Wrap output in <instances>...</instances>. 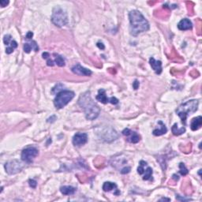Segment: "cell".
I'll return each instance as SVG.
<instances>
[{"label": "cell", "instance_id": "cell-29", "mask_svg": "<svg viewBox=\"0 0 202 202\" xmlns=\"http://www.w3.org/2000/svg\"><path fill=\"white\" fill-rule=\"evenodd\" d=\"M110 103L112 104H117L118 103V100L115 97H111L110 98Z\"/></svg>", "mask_w": 202, "mask_h": 202}, {"label": "cell", "instance_id": "cell-32", "mask_svg": "<svg viewBox=\"0 0 202 202\" xmlns=\"http://www.w3.org/2000/svg\"><path fill=\"white\" fill-rule=\"evenodd\" d=\"M33 33H32V32H28L25 37H26L27 39H32V38H33Z\"/></svg>", "mask_w": 202, "mask_h": 202}, {"label": "cell", "instance_id": "cell-11", "mask_svg": "<svg viewBox=\"0 0 202 202\" xmlns=\"http://www.w3.org/2000/svg\"><path fill=\"white\" fill-rule=\"evenodd\" d=\"M150 66H152V68L153 69V70L156 72L157 74H160L162 73V62L161 61L156 60L154 58H150L149 59Z\"/></svg>", "mask_w": 202, "mask_h": 202}, {"label": "cell", "instance_id": "cell-8", "mask_svg": "<svg viewBox=\"0 0 202 202\" xmlns=\"http://www.w3.org/2000/svg\"><path fill=\"white\" fill-rule=\"evenodd\" d=\"M88 135L85 133H78L73 137V144L75 146L81 147L87 143Z\"/></svg>", "mask_w": 202, "mask_h": 202}, {"label": "cell", "instance_id": "cell-17", "mask_svg": "<svg viewBox=\"0 0 202 202\" xmlns=\"http://www.w3.org/2000/svg\"><path fill=\"white\" fill-rule=\"evenodd\" d=\"M117 189V185L114 183H111V182H106L104 183L103 185V189L105 192H109L111 190Z\"/></svg>", "mask_w": 202, "mask_h": 202}, {"label": "cell", "instance_id": "cell-10", "mask_svg": "<svg viewBox=\"0 0 202 202\" xmlns=\"http://www.w3.org/2000/svg\"><path fill=\"white\" fill-rule=\"evenodd\" d=\"M71 70L74 74L80 76H90L92 74V71L90 70L83 67L80 64H76L74 66Z\"/></svg>", "mask_w": 202, "mask_h": 202}, {"label": "cell", "instance_id": "cell-12", "mask_svg": "<svg viewBox=\"0 0 202 202\" xmlns=\"http://www.w3.org/2000/svg\"><path fill=\"white\" fill-rule=\"evenodd\" d=\"M193 25L192 22L187 18H184V19L181 20L179 23L178 24V28L179 29L182 30V31H186V30H189L192 29Z\"/></svg>", "mask_w": 202, "mask_h": 202}, {"label": "cell", "instance_id": "cell-25", "mask_svg": "<svg viewBox=\"0 0 202 202\" xmlns=\"http://www.w3.org/2000/svg\"><path fill=\"white\" fill-rule=\"evenodd\" d=\"M32 49L33 48H32L30 43H26L24 44V51H25V53H29Z\"/></svg>", "mask_w": 202, "mask_h": 202}, {"label": "cell", "instance_id": "cell-24", "mask_svg": "<svg viewBox=\"0 0 202 202\" xmlns=\"http://www.w3.org/2000/svg\"><path fill=\"white\" fill-rule=\"evenodd\" d=\"M13 39H12V37H11V36L10 35H5L4 36V38H3V42L7 46H9V44L10 43V42L12 41Z\"/></svg>", "mask_w": 202, "mask_h": 202}, {"label": "cell", "instance_id": "cell-31", "mask_svg": "<svg viewBox=\"0 0 202 202\" xmlns=\"http://www.w3.org/2000/svg\"><path fill=\"white\" fill-rule=\"evenodd\" d=\"M47 65L48 66H53L55 65V64H54V61L52 60V59H47Z\"/></svg>", "mask_w": 202, "mask_h": 202}, {"label": "cell", "instance_id": "cell-19", "mask_svg": "<svg viewBox=\"0 0 202 202\" xmlns=\"http://www.w3.org/2000/svg\"><path fill=\"white\" fill-rule=\"evenodd\" d=\"M17 47V43L15 40H12L10 43L9 44V46H7V48H6V53L7 54H11L13 52V50Z\"/></svg>", "mask_w": 202, "mask_h": 202}, {"label": "cell", "instance_id": "cell-9", "mask_svg": "<svg viewBox=\"0 0 202 202\" xmlns=\"http://www.w3.org/2000/svg\"><path fill=\"white\" fill-rule=\"evenodd\" d=\"M122 134H123L124 136L127 137V140L129 142H130V143H138L140 140V137L139 134H137L136 132L130 130L128 129V128L125 129V130L122 131Z\"/></svg>", "mask_w": 202, "mask_h": 202}, {"label": "cell", "instance_id": "cell-15", "mask_svg": "<svg viewBox=\"0 0 202 202\" xmlns=\"http://www.w3.org/2000/svg\"><path fill=\"white\" fill-rule=\"evenodd\" d=\"M60 191L63 195H73L76 192V189L73 186H64L60 188Z\"/></svg>", "mask_w": 202, "mask_h": 202}, {"label": "cell", "instance_id": "cell-37", "mask_svg": "<svg viewBox=\"0 0 202 202\" xmlns=\"http://www.w3.org/2000/svg\"><path fill=\"white\" fill-rule=\"evenodd\" d=\"M160 201H169L170 199H167V198H161L160 200Z\"/></svg>", "mask_w": 202, "mask_h": 202}, {"label": "cell", "instance_id": "cell-35", "mask_svg": "<svg viewBox=\"0 0 202 202\" xmlns=\"http://www.w3.org/2000/svg\"><path fill=\"white\" fill-rule=\"evenodd\" d=\"M42 56L43 59H48L49 57H50V54L48 52H43L42 54Z\"/></svg>", "mask_w": 202, "mask_h": 202}, {"label": "cell", "instance_id": "cell-6", "mask_svg": "<svg viewBox=\"0 0 202 202\" xmlns=\"http://www.w3.org/2000/svg\"><path fill=\"white\" fill-rule=\"evenodd\" d=\"M38 149L34 147H29L24 149L21 153V160L25 163H32L33 160L38 156Z\"/></svg>", "mask_w": 202, "mask_h": 202}, {"label": "cell", "instance_id": "cell-22", "mask_svg": "<svg viewBox=\"0 0 202 202\" xmlns=\"http://www.w3.org/2000/svg\"><path fill=\"white\" fill-rule=\"evenodd\" d=\"M56 59H55V62L60 67L64 66H65V60H64V59L61 56H59V55H56Z\"/></svg>", "mask_w": 202, "mask_h": 202}, {"label": "cell", "instance_id": "cell-1", "mask_svg": "<svg viewBox=\"0 0 202 202\" xmlns=\"http://www.w3.org/2000/svg\"><path fill=\"white\" fill-rule=\"evenodd\" d=\"M78 104L84 110L85 117L88 120H94L99 116L100 109L92 100L89 92H86L80 96Z\"/></svg>", "mask_w": 202, "mask_h": 202}, {"label": "cell", "instance_id": "cell-27", "mask_svg": "<svg viewBox=\"0 0 202 202\" xmlns=\"http://www.w3.org/2000/svg\"><path fill=\"white\" fill-rule=\"evenodd\" d=\"M29 186H31L32 188H36V186H37V183H36L35 180L33 179L29 180Z\"/></svg>", "mask_w": 202, "mask_h": 202}, {"label": "cell", "instance_id": "cell-23", "mask_svg": "<svg viewBox=\"0 0 202 202\" xmlns=\"http://www.w3.org/2000/svg\"><path fill=\"white\" fill-rule=\"evenodd\" d=\"M179 168H180L179 172H180V174L182 175L185 176V175H186L188 173H189V171H188V169L186 168V166H185V164H184L183 163H179Z\"/></svg>", "mask_w": 202, "mask_h": 202}, {"label": "cell", "instance_id": "cell-7", "mask_svg": "<svg viewBox=\"0 0 202 202\" xmlns=\"http://www.w3.org/2000/svg\"><path fill=\"white\" fill-rule=\"evenodd\" d=\"M22 163L19 162L18 160H10V161L7 162L5 164L6 171L9 175H14V174L20 172L21 171V169H22Z\"/></svg>", "mask_w": 202, "mask_h": 202}, {"label": "cell", "instance_id": "cell-13", "mask_svg": "<svg viewBox=\"0 0 202 202\" xmlns=\"http://www.w3.org/2000/svg\"><path fill=\"white\" fill-rule=\"evenodd\" d=\"M202 125V118L201 116H198V117L194 118H193L192 122H191V125H190V128L193 131L197 130L198 129L201 128Z\"/></svg>", "mask_w": 202, "mask_h": 202}, {"label": "cell", "instance_id": "cell-2", "mask_svg": "<svg viewBox=\"0 0 202 202\" xmlns=\"http://www.w3.org/2000/svg\"><path fill=\"white\" fill-rule=\"evenodd\" d=\"M129 18L130 23V33L136 36L144 32L149 29V24L145 17L138 10H132L129 13Z\"/></svg>", "mask_w": 202, "mask_h": 202}, {"label": "cell", "instance_id": "cell-14", "mask_svg": "<svg viewBox=\"0 0 202 202\" xmlns=\"http://www.w3.org/2000/svg\"><path fill=\"white\" fill-rule=\"evenodd\" d=\"M96 100L101 102L102 104H108V102H110V98H108V96H106L104 89L99 90V93L96 96Z\"/></svg>", "mask_w": 202, "mask_h": 202}, {"label": "cell", "instance_id": "cell-3", "mask_svg": "<svg viewBox=\"0 0 202 202\" xmlns=\"http://www.w3.org/2000/svg\"><path fill=\"white\" fill-rule=\"evenodd\" d=\"M199 102L197 100H191L181 104L177 108L176 113L179 115L185 126L186 125V118L189 114L194 113L198 108Z\"/></svg>", "mask_w": 202, "mask_h": 202}, {"label": "cell", "instance_id": "cell-34", "mask_svg": "<svg viewBox=\"0 0 202 202\" xmlns=\"http://www.w3.org/2000/svg\"><path fill=\"white\" fill-rule=\"evenodd\" d=\"M96 45H97V47H99V48L102 49V50H104V49L105 48V47H104V43H103L98 42Z\"/></svg>", "mask_w": 202, "mask_h": 202}, {"label": "cell", "instance_id": "cell-5", "mask_svg": "<svg viewBox=\"0 0 202 202\" xmlns=\"http://www.w3.org/2000/svg\"><path fill=\"white\" fill-rule=\"evenodd\" d=\"M52 21L56 26L62 27L68 23V17L62 8L56 7L53 10Z\"/></svg>", "mask_w": 202, "mask_h": 202}, {"label": "cell", "instance_id": "cell-20", "mask_svg": "<svg viewBox=\"0 0 202 202\" xmlns=\"http://www.w3.org/2000/svg\"><path fill=\"white\" fill-rule=\"evenodd\" d=\"M152 175H153V169L150 167L147 166V168L144 171V172L143 179L146 180V181L147 180H149Z\"/></svg>", "mask_w": 202, "mask_h": 202}, {"label": "cell", "instance_id": "cell-21", "mask_svg": "<svg viewBox=\"0 0 202 202\" xmlns=\"http://www.w3.org/2000/svg\"><path fill=\"white\" fill-rule=\"evenodd\" d=\"M148 164H147V163L145 162V161H144V160H140V164H139V167H138V168H137V173L139 174V175H143L144 172V171H145V167L147 166Z\"/></svg>", "mask_w": 202, "mask_h": 202}, {"label": "cell", "instance_id": "cell-16", "mask_svg": "<svg viewBox=\"0 0 202 202\" xmlns=\"http://www.w3.org/2000/svg\"><path fill=\"white\" fill-rule=\"evenodd\" d=\"M159 123L161 125L160 129H156V130H154L153 132V135H155V136H161V135L165 134L167 132V129L166 126H165L161 121L159 122Z\"/></svg>", "mask_w": 202, "mask_h": 202}, {"label": "cell", "instance_id": "cell-4", "mask_svg": "<svg viewBox=\"0 0 202 202\" xmlns=\"http://www.w3.org/2000/svg\"><path fill=\"white\" fill-rule=\"evenodd\" d=\"M74 97V92L69 90H62L57 93L54 100V105L57 109H61L67 105Z\"/></svg>", "mask_w": 202, "mask_h": 202}, {"label": "cell", "instance_id": "cell-36", "mask_svg": "<svg viewBox=\"0 0 202 202\" xmlns=\"http://www.w3.org/2000/svg\"><path fill=\"white\" fill-rule=\"evenodd\" d=\"M173 179L175 180V181H178V180L179 179V176L176 175H173Z\"/></svg>", "mask_w": 202, "mask_h": 202}, {"label": "cell", "instance_id": "cell-28", "mask_svg": "<svg viewBox=\"0 0 202 202\" xmlns=\"http://www.w3.org/2000/svg\"><path fill=\"white\" fill-rule=\"evenodd\" d=\"M130 171V167H124V168L122 169L121 173H122V175H126V174H128Z\"/></svg>", "mask_w": 202, "mask_h": 202}, {"label": "cell", "instance_id": "cell-33", "mask_svg": "<svg viewBox=\"0 0 202 202\" xmlns=\"http://www.w3.org/2000/svg\"><path fill=\"white\" fill-rule=\"evenodd\" d=\"M133 87H134V89H137L138 88V87H139V82H138L137 80H135V82L133 84Z\"/></svg>", "mask_w": 202, "mask_h": 202}, {"label": "cell", "instance_id": "cell-30", "mask_svg": "<svg viewBox=\"0 0 202 202\" xmlns=\"http://www.w3.org/2000/svg\"><path fill=\"white\" fill-rule=\"evenodd\" d=\"M9 1H5V0H1L0 1V5H1V7H7V5L9 4Z\"/></svg>", "mask_w": 202, "mask_h": 202}, {"label": "cell", "instance_id": "cell-26", "mask_svg": "<svg viewBox=\"0 0 202 202\" xmlns=\"http://www.w3.org/2000/svg\"><path fill=\"white\" fill-rule=\"evenodd\" d=\"M30 45H31L32 48H33L35 52H38V51H39V47H38V45H37V43H36V41L33 40L32 42L30 43Z\"/></svg>", "mask_w": 202, "mask_h": 202}, {"label": "cell", "instance_id": "cell-18", "mask_svg": "<svg viewBox=\"0 0 202 202\" xmlns=\"http://www.w3.org/2000/svg\"><path fill=\"white\" fill-rule=\"evenodd\" d=\"M171 130H172V133L174 135H175V136H179V135L184 134V133L186 132V129H185V127L179 128L178 127V124L175 123L174 124Z\"/></svg>", "mask_w": 202, "mask_h": 202}]
</instances>
